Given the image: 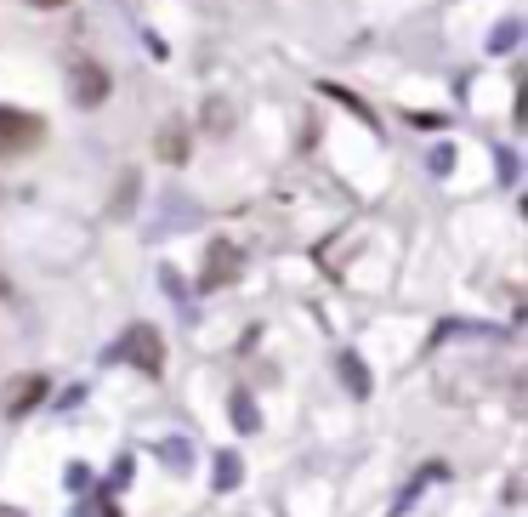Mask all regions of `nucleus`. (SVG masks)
Instances as JSON below:
<instances>
[{
  "mask_svg": "<svg viewBox=\"0 0 528 517\" xmlns=\"http://www.w3.org/2000/svg\"><path fill=\"white\" fill-rule=\"evenodd\" d=\"M46 137V120L40 114H23V108H6L0 103V160H18Z\"/></svg>",
  "mask_w": 528,
  "mask_h": 517,
  "instance_id": "obj_1",
  "label": "nucleus"
},
{
  "mask_svg": "<svg viewBox=\"0 0 528 517\" xmlns=\"http://www.w3.org/2000/svg\"><path fill=\"white\" fill-rule=\"evenodd\" d=\"M120 358H131V364H137V370H148V375L165 370V347H159V336L148 330V324H137V330L120 341Z\"/></svg>",
  "mask_w": 528,
  "mask_h": 517,
  "instance_id": "obj_2",
  "label": "nucleus"
},
{
  "mask_svg": "<svg viewBox=\"0 0 528 517\" xmlns=\"http://www.w3.org/2000/svg\"><path fill=\"white\" fill-rule=\"evenodd\" d=\"M69 86H74V103H80V108H97L108 97V74L97 69V63H74Z\"/></svg>",
  "mask_w": 528,
  "mask_h": 517,
  "instance_id": "obj_3",
  "label": "nucleus"
},
{
  "mask_svg": "<svg viewBox=\"0 0 528 517\" xmlns=\"http://www.w3.org/2000/svg\"><path fill=\"white\" fill-rule=\"evenodd\" d=\"M40 398H46V381H40V375H29V381H23L18 393H12V404H6V410H12V415H23L29 404H40Z\"/></svg>",
  "mask_w": 528,
  "mask_h": 517,
  "instance_id": "obj_4",
  "label": "nucleus"
},
{
  "mask_svg": "<svg viewBox=\"0 0 528 517\" xmlns=\"http://www.w3.org/2000/svg\"><path fill=\"white\" fill-rule=\"evenodd\" d=\"M159 154H165V160H188V137H182V131H159Z\"/></svg>",
  "mask_w": 528,
  "mask_h": 517,
  "instance_id": "obj_5",
  "label": "nucleus"
},
{
  "mask_svg": "<svg viewBox=\"0 0 528 517\" xmlns=\"http://www.w3.org/2000/svg\"><path fill=\"white\" fill-rule=\"evenodd\" d=\"M29 6H63V0H29Z\"/></svg>",
  "mask_w": 528,
  "mask_h": 517,
  "instance_id": "obj_6",
  "label": "nucleus"
}]
</instances>
